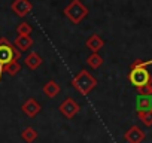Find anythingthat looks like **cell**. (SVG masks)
Here are the masks:
<instances>
[{
    "mask_svg": "<svg viewBox=\"0 0 152 143\" xmlns=\"http://www.w3.org/2000/svg\"><path fill=\"white\" fill-rule=\"evenodd\" d=\"M103 45H104V42H103V39H102L99 34H91V36L87 39V42H85V46H87L91 52H99V51L103 48Z\"/></svg>",
    "mask_w": 152,
    "mask_h": 143,
    "instance_id": "30bf717a",
    "label": "cell"
},
{
    "mask_svg": "<svg viewBox=\"0 0 152 143\" xmlns=\"http://www.w3.org/2000/svg\"><path fill=\"white\" fill-rule=\"evenodd\" d=\"M21 110H23L28 118H34V116L42 110V106H40V103H39L37 100H34V98H27V100L23 103Z\"/></svg>",
    "mask_w": 152,
    "mask_h": 143,
    "instance_id": "ba28073f",
    "label": "cell"
},
{
    "mask_svg": "<svg viewBox=\"0 0 152 143\" xmlns=\"http://www.w3.org/2000/svg\"><path fill=\"white\" fill-rule=\"evenodd\" d=\"M21 139L27 143H33L36 139H37V131L33 128V127H26L23 131H21Z\"/></svg>",
    "mask_w": 152,
    "mask_h": 143,
    "instance_id": "2e32d148",
    "label": "cell"
},
{
    "mask_svg": "<svg viewBox=\"0 0 152 143\" xmlns=\"http://www.w3.org/2000/svg\"><path fill=\"white\" fill-rule=\"evenodd\" d=\"M20 70H21L20 63H18V61H11V63H8V64L3 67V73H6V75L11 76V78H14V76L18 75Z\"/></svg>",
    "mask_w": 152,
    "mask_h": 143,
    "instance_id": "5bb4252c",
    "label": "cell"
},
{
    "mask_svg": "<svg viewBox=\"0 0 152 143\" xmlns=\"http://www.w3.org/2000/svg\"><path fill=\"white\" fill-rule=\"evenodd\" d=\"M152 109V96H137L136 112H145Z\"/></svg>",
    "mask_w": 152,
    "mask_h": 143,
    "instance_id": "4fadbf2b",
    "label": "cell"
},
{
    "mask_svg": "<svg viewBox=\"0 0 152 143\" xmlns=\"http://www.w3.org/2000/svg\"><path fill=\"white\" fill-rule=\"evenodd\" d=\"M64 15L72 24H81L82 20L88 17V8L81 0H72L64 8Z\"/></svg>",
    "mask_w": 152,
    "mask_h": 143,
    "instance_id": "277c9868",
    "label": "cell"
},
{
    "mask_svg": "<svg viewBox=\"0 0 152 143\" xmlns=\"http://www.w3.org/2000/svg\"><path fill=\"white\" fill-rule=\"evenodd\" d=\"M11 9H12V12H15V15L23 18L31 12L33 5L30 3V0H14L11 5Z\"/></svg>",
    "mask_w": 152,
    "mask_h": 143,
    "instance_id": "8992f818",
    "label": "cell"
},
{
    "mask_svg": "<svg viewBox=\"0 0 152 143\" xmlns=\"http://www.w3.org/2000/svg\"><path fill=\"white\" fill-rule=\"evenodd\" d=\"M87 64L91 67V69H100L102 64H103V57L99 54V52H93L88 58H87Z\"/></svg>",
    "mask_w": 152,
    "mask_h": 143,
    "instance_id": "9a60e30c",
    "label": "cell"
},
{
    "mask_svg": "<svg viewBox=\"0 0 152 143\" xmlns=\"http://www.w3.org/2000/svg\"><path fill=\"white\" fill-rule=\"evenodd\" d=\"M124 140H125L127 143H142V142L145 140V131H143L140 127L133 125V127H130V128L125 131Z\"/></svg>",
    "mask_w": 152,
    "mask_h": 143,
    "instance_id": "52a82bcc",
    "label": "cell"
},
{
    "mask_svg": "<svg viewBox=\"0 0 152 143\" xmlns=\"http://www.w3.org/2000/svg\"><path fill=\"white\" fill-rule=\"evenodd\" d=\"M21 52L15 49V46L9 43L6 37L0 39V81H2V75H3V67L11 61H18Z\"/></svg>",
    "mask_w": 152,
    "mask_h": 143,
    "instance_id": "3957f363",
    "label": "cell"
},
{
    "mask_svg": "<svg viewBox=\"0 0 152 143\" xmlns=\"http://www.w3.org/2000/svg\"><path fill=\"white\" fill-rule=\"evenodd\" d=\"M42 57L37 54V52H30L26 58H24V63H26V66L30 69V70H36V69H39L40 66H42Z\"/></svg>",
    "mask_w": 152,
    "mask_h": 143,
    "instance_id": "8fae6325",
    "label": "cell"
},
{
    "mask_svg": "<svg viewBox=\"0 0 152 143\" xmlns=\"http://www.w3.org/2000/svg\"><path fill=\"white\" fill-rule=\"evenodd\" d=\"M139 96H152V78L148 81L146 85H143L142 88H137Z\"/></svg>",
    "mask_w": 152,
    "mask_h": 143,
    "instance_id": "d6986e66",
    "label": "cell"
},
{
    "mask_svg": "<svg viewBox=\"0 0 152 143\" xmlns=\"http://www.w3.org/2000/svg\"><path fill=\"white\" fill-rule=\"evenodd\" d=\"M43 94L46 96V97H49V98H54V97H57L58 94H60V91H61V88H60V85L55 82V81H48L45 85H43Z\"/></svg>",
    "mask_w": 152,
    "mask_h": 143,
    "instance_id": "7c38bea8",
    "label": "cell"
},
{
    "mask_svg": "<svg viewBox=\"0 0 152 143\" xmlns=\"http://www.w3.org/2000/svg\"><path fill=\"white\" fill-rule=\"evenodd\" d=\"M151 78L152 76L149 75V70L146 69V63H143L142 60H137L131 64V70L128 73V81L136 88H142L143 85H146Z\"/></svg>",
    "mask_w": 152,
    "mask_h": 143,
    "instance_id": "7a4b0ae2",
    "label": "cell"
},
{
    "mask_svg": "<svg viewBox=\"0 0 152 143\" xmlns=\"http://www.w3.org/2000/svg\"><path fill=\"white\" fill-rule=\"evenodd\" d=\"M14 46L20 52H26L33 46V39L30 36H17V39L14 40Z\"/></svg>",
    "mask_w": 152,
    "mask_h": 143,
    "instance_id": "9c48e42d",
    "label": "cell"
},
{
    "mask_svg": "<svg viewBox=\"0 0 152 143\" xmlns=\"http://www.w3.org/2000/svg\"><path fill=\"white\" fill-rule=\"evenodd\" d=\"M60 112L67 118V119H72V118H75L76 115H78V112H79V104L76 103L73 98H66L61 104H60Z\"/></svg>",
    "mask_w": 152,
    "mask_h": 143,
    "instance_id": "5b68a950",
    "label": "cell"
},
{
    "mask_svg": "<svg viewBox=\"0 0 152 143\" xmlns=\"http://www.w3.org/2000/svg\"><path fill=\"white\" fill-rule=\"evenodd\" d=\"M72 85L73 88L78 91L79 94L82 96H88L97 85V79L90 73L87 70H81L78 75H76L73 79H72Z\"/></svg>",
    "mask_w": 152,
    "mask_h": 143,
    "instance_id": "6da1fadb",
    "label": "cell"
},
{
    "mask_svg": "<svg viewBox=\"0 0 152 143\" xmlns=\"http://www.w3.org/2000/svg\"><path fill=\"white\" fill-rule=\"evenodd\" d=\"M136 113H137V118L143 122V125L152 127V109L145 110V112H136Z\"/></svg>",
    "mask_w": 152,
    "mask_h": 143,
    "instance_id": "e0dca14e",
    "label": "cell"
},
{
    "mask_svg": "<svg viewBox=\"0 0 152 143\" xmlns=\"http://www.w3.org/2000/svg\"><path fill=\"white\" fill-rule=\"evenodd\" d=\"M31 26L28 24V23H26V21H23V23H20L18 26H17V33H18V36H30V33H31Z\"/></svg>",
    "mask_w": 152,
    "mask_h": 143,
    "instance_id": "ac0fdd59",
    "label": "cell"
}]
</instances>
